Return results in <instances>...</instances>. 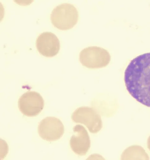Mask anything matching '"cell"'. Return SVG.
Listing matches in <instances>:
<instances>
[{"instance_id": "6da1fadb", "label": "cell", "mask_w": 150, "mask_h": 160, "mask_svg": "<svg viewBox=\"0 0 150 160\" xmlns=\"http://www.w3.org/2000/svg\"><path fill=\"white\" fill-rule=\"evenodd\" d=\"M124 81L130 94L150 108V52L139 55L130 61L124 72Z\"/></svg>"}, {"instance_id": "7a4b0ae2", "label": "cell", "mask_w": 150, "mask_h": 160, "mask_svg": "<svg viewBox=\"0 0 150 160\" xmlns=\"http://www.w3.org/2000/svg\"><path fill=\"white\" fill-rule=\"evenodd\" d=\"M79 13L76 8L69 3L60 4L53 9L50 20L54 26L62 30H69L77 23Z\"/></svg>"}, {"instance_id": "3957f363", "label": "cell", "mask_w": 150, "mask_h": 160, "mask_svg": "<svg viewBox=\"0 0 150 160\" xmlns=\"http://www.w3.org/2000/svg\"><path fill=\"white\" fill-rule=\"evenodd\" d=\"M79 59L83 66L88 68L95 69L107 66L110 61L111 56L107 50L103 48L90 46L80 52Z\"/></svg>"}, {"instance_id": "277c9868", "label": "cell", "mask_w": 150, "mask_h": 160, "mask_svg": "<svg viewBox=\"0 0 150 160\" xmlns=\"http://www.w3.org/2000/svg\"><path fill=\"white\" fill-rule=\"evenodd\" d=\"M71 118L75 123L84 124L92 133H98L102 127L100 115L92 107L82 106L77 108L72 113Z\"/></svg>"}, {"instance_id": "5b68a950", "label": "cell", "mask_w": 150, "mask_h": 160, "mask_svg": "<svg viewBox=\"0 0 150 160\" xmlns=\"http://www.w3.org/2000/svg\"><path fill=\"white\" fill-rule=\"evenodd\" d=\"M18 104L20 111L23 115L34 117L39 114L43 109L44 101L39 93L30 91L25 92L21 96Z\"/></svg>"}, {"instance_id": "8992f818", "label": "cell", "mask_w": 150, "mask_h": 160, "mask_svg": "<svg viewBox=\"0 0 150 160\" xmlns=\"http://www.w3.org/2000/svg\"><path fill=\"white\" fill-rule=\"evenodd\" d=\"M64 126L58 118L48 117L39 123L37 128L40 136L43 140L49 142L54 141L60 139L64 133Z\"/></svg>"}, {"instance_id": "52a82bcc", "label": "cell", "mask_w": 150, "mask_h": 160, "mask_svg": "<svg viewBox=\"0 0 150 160\" xmlns=\"http://www.w3.org/2000/svg\"><path fill=\"white\" fill-rule=\"evenodd\" d=\"M36 47L38 51L42 55L51 57L58 54L60 45L58 39L54 33L45 32L37 37Z\"/></svg>"}, {"instance_id": "ba28073f", "label": "cell", "mask_w": 150, "mask_h": 160, "mask_svg": "<svg viewBox=\"0 0 150 160\" xmlns=\"http://www.w3.org/2000/svg\"><path fill=\"white\" fill-rule=\"evenodd\" d=\"M75 134L70 141V147L76 154L79 156L85 155L89 150L91 142L88 134L82 125H77L73 128Z\"/></svg>"}]
</instances>
